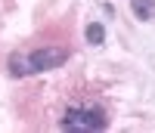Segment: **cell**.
<instances>
[{"mask_svg": "<svg viewBox=\"0 0 155 133\" xmlns=\"http://www.w3.org/2000/svg\"><path fill=\"white\" fill-rule=\"evenodd\" d=\"M59 127L71 130V133H93V130H106L109 118H106V112H102V105L84 102V105H71V109L62 115Z\"/></svg>", "mask_w": 155, "mask_h": 133, "instance_id": "cell-1", "label": "cell"}, {"mask_svg": "<svg viewBox=\"0 0 155 133\" xmlns=\"http://www.w3.org/2000/svg\"><path fill=\"white\" fill-rule=\"evenodd\" d=\"M65 59H68V50H62V47H44V50L28 53L31 71H50V68H59Z\"/></svg>", "mask_w": 155, "mask_h": 133, "instance_id": "cell-2", "label": "cell"}, {"mask_svg": "<svg viewBox=\"0 0 155 133\" xmlns=\"http://www.w3.org/2000/svg\"><path fill=\"white\" fill-rule=\"evenodd\" d=\"M130 9L140 22H152L155 19V0H130Z\"/></svg>", "mask_w": 155, "mask_h": 133, "instance_id": "cell-3", "label": "cell"}, {"mask_svg": "<svg viewBox=\"0 0 155 133\" xmlns=\"http://www.w3.org/2000/svg\"><path fill=\"white\" fill-rule=\"evenodd\" d=\"M9 74L12 77H25V74H34L31 71V62H28V56H9Z\"/></svg>", "mask_w": 155, "mask_h": 133, "instance_id": "cell-4", "label": "cell"}, {"mask_svg": "<svg viewBox=\"0 0 155 133\" xmlns=\"http://www.w3.org/2000/svg\"><path fill=\"white\" fill-rule=\"evenodd\" d=\"M84 37H87V44L99 47L102 41H106V28H102L99 22H90V25H87V31H84Z\"/></svg>", "mask_w": 155, "mask_h": 133, "instance_id": "cell-5", "label": "cell"}]
</instances>
